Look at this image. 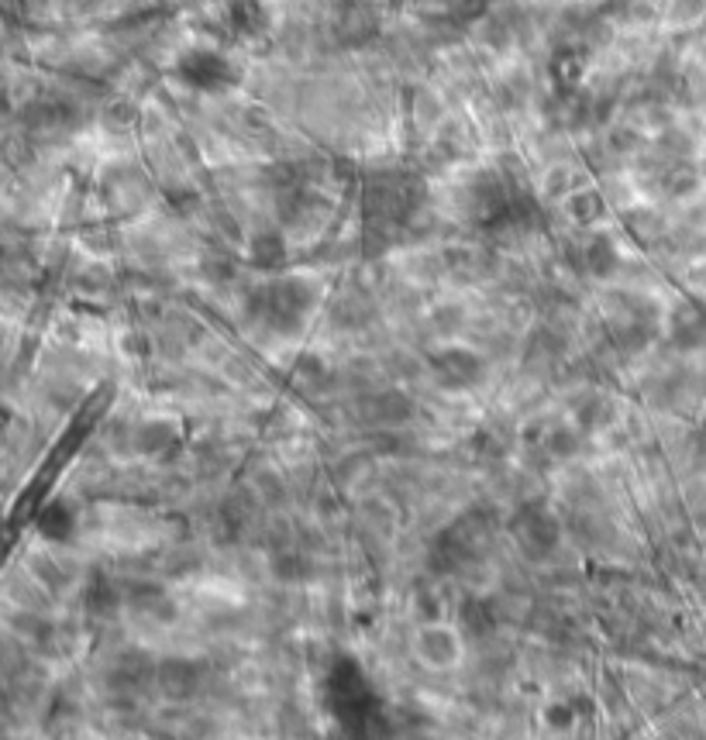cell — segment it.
I'll list each match as a JSON object with an SVG mask.
<instances>
[{
	"label": "cell",
	"instance_id": "cell-1",
	"mask_svg": "<svg viewBox=\"0 0 706 740\" xmlns=\"http://www.w3.org/2000/svg\"><path fill=\"white\" fill-rule=\"evenodd\" d=\"M180 76L197 90H224L238 80L235 66L211 49H193L180 59Z\"/></svg>",
	"mask_w": 706,
	"mask_h": 740
},
{
	"label": "cell",
	"instance_id": "cell-2",
	"mask_svg": "<svg viewBox=\"0 0 706 740\" xmlns=\"http://www.w3.org/2000/svg\"><path fill=\"white\" fill-rule=\"evenodd\" d=\"M414 654L424 661L428 668H455L462 658V641L452 627H441V623H428V627L417 630V641H414Z\"/></svg>",
	"mask_w": 706,
	"mask_h": 740
},
{
	"label": "cell",
	"instance_id": "cell-3",
	"mask_svg": "<svg viewBox=\"0 0 706 740\" xmlns=\"http://www.w3.org/2000/svg\"><path fill=\"white\" fill-rule=\"evenodd\" d=\"M434 365H438L441 376H445L448 383H455V386H462V383H469V379L479 376V358L469 355V352H462V348H452V352H445Z\"/></svg>",
	"mask_w": 706,
	"mask_h": 740
},
{
	"label": "cell",
	"instance_id": "cell-4",
	"mask_svg": "<svg viewBox=\"0 0 706 740\" xmlns=\"http://www.w3.org/2000/svg\"><path fill=\"white\" fill-rule=\"evenodd\" d=\"M231 18H235V25L242 31H259L262 25H266V11H262L259 0H235L231 4Z\"/></svg>",
	"mask_w": 706,
	"mask_h": 740
},
{
	"label": "cell",
	"instance_id": "cell-5",
	"mask_svg": "<svg viewBox=\"0 0 706 740\" xmlns=\"http://www.w3.org/2000/svg\"><path fill=\"white\" fill-rule=\"evenodd\" d=\"M703 14H706V0H679V7H676V18L686 21V25L700 21Z\"/></svg>",
	"mask_w": 706,
	"mask_h": 740
}]
</instances>
